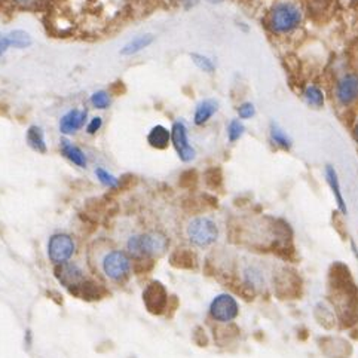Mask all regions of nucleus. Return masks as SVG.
<instances>
[{
	"instance_id": "obj_1",
	"label": "nucleus",
	"mask_w": 358,
	"mask_h": 358,
	"mask_svg": "<svg viewBox=\"0 0 358 358\" xmlns=\"http://www.w3.org/2000/svg\"><path fill=\"white\" fill-rule=\"evenodd\" d=\"M90 265L107 281L117 285H124L133 272V260L129 255L103 240L91 245Z\"/></svg>"
},
{
	"instance_id": "obj_2",
	"label": "nucleus",
	"mask_w": 358,
	"mask_h": 358,
	"mask_svg": "<svg viewBox=\"0 0 358 358\" xmlns=\"http://www.w3.org/2000/svg\"><path fill=\"white\" fill-rule=\"evenodd\" d=\"M169 238L158 231L131 234L125 241L127 252L133 259L159 257L169 250Z\"/></svg>"
},
{
	"instance_id": "obj_3",
	"label": "nucleus",
	"mask_w": 358,
	"mask_h": 358,
	"mask_svg": "<svg viewBox=\"0 0 358 358\" xmlns=\"http://www.w3.org/2000/svg\"><path fill=\"white\" fill-rule=\"evenodd\" d=\"M219 226L211 217L196 216L190 219L186 226V236L189 243L198 248H208L219 240Z\"/></svg>"
},
{
	"instance_id": "obj_4",
	"label": "nucleus",
	"mask_w": 358,
	"mask_h": 358,
	"mask_svg": "<svg viewBox=\"0 0 358 358\" xmlns=\"http://www.w3.org/2000/svg\"><path fill=\"white\" fill-rule=\"evenodd\" d=\"M269 29L277 34L290 33L302 22L301 8L292 2H281L272 8L269 14Z\"/></svg>"
},
{
	"instance_id": "obj_5",
	"label": "nucleus",
	"mask_w": 358,
	"mask_h": 358,
	"mask_svg": "<svg viewBox=\"0 0 358 358\" xmlns=\"http://www.w3.org/2000/svg\"><path fill=\"white\" fill-rule=\"evenodd\" d=\"M240 315V305L229 293L217 294L210 303V317L220 324H231Z\"/></svg>"
},
{
	"instance_id": "obj_6",
	"label": "nucleus",
	"mask_w": 358,
	"mask_h": 358,
	"mask_svg": "<svg viewBox=\"0 0 358 358\" xmlns=\"http://www.w3.org/2000/svg\"><path fill=\"white\" fill-rule=\"evenodd\" d=\"M76 252L75 240L67 234H55L48 241V257L54 265H63L73 257Z\"/></svg>"
},
{
	"instance_id": "obj_7",
	"label": "nucleus",
	"mask_w": 358,
	"mask_h": 358,
	"mask_svg": "<svg viewBox=\"0 0 358 358\" xmlns=\"http://www.w3.org/2000/svg\"><path fill=\"white\" fill-rule=\"evenodd\" d=\"M169 292L165 285L159 281H152L143 290V303H145L148 313L152 315H162L169 308Z\"/></svg>"
},
{
	"instance_id": "obj_8",
	"label": "nucleus",
	"mask_w": 358,
	"mask_h": 358,
	"mask_svg": "<svg viewBox=\"0 0 358 358\" xmlns=\"http://www.w3.org/2000/svg\"><path fill=\"white\" fill-rule=\"evenodd\" d=\"M54 272L58 282L64 285L71 294H75L80 285L88 280L85 272H83L78 265L69 264V262L63 265H55Z\"/></svg>"
},
{
	"instance_id": "obj_9",
	"label": "nucleus",
	"mask_w": 358,
	"mask_h": 358,
	"mask_svg": "<svg viewBox=\"0 0 358 358\" xmlns=\"http://www.w3.org/2000/svg\"><path fill=\"white\" fill-rule=\"evenodd\" d=\"M171 143L173 146L183 162H190L195 159V149L189 143L187 137V127L183 121L174 122L171 128Z\"/></svg>"
},
{
	"instance_id": "obj_10",
	"label": "nucleus",
	"mask_w": 358,
	"mask_h": 358,
	"mask_svg": "<svg viewBox=\"0 0 358 358\" xmlns=\"http://www.w3.org/2000/svg\"><path fill=\"white\" fill-rule=\"evenodd\" d=\"M335 99L342 107H350L358 101V75H343L335 88Z\"/></svg>"
},
{
	"instance_id": "obj_11",
	"label": "nucleus",
	"mask_w": 358,
	"mask_h": 358,
	"mask_svg": "<svg viewBox=\"0 0 358 358\" xmlns=\"http://www.w3.org/2000/svg\"><path fill=\"white\" fill-rule=\"evenodd\" d=\"M243 285L252 292L264 290V287L266 285L265 271L256 264L245 265L243 268Z\"/></svg>"
},
{
	"instance_id": "obj_12",
	"label": "nucleus",
	"mask_w": 358,
	"mask_h": 358,
	"mask_svg": "<svg viewBox=\"0 0 358 358\" xmlns=\"http://www.w3.org/2000/svg\"><path fill=\"white\" fill-rule=\"evenodd\" d=\"M85 121H87V110L73 109L67 112L62 117V121H59V131L66 136L75 134L76 131H79L83 125H85Z\"/></svg>"
},
{
	"instance_id": "obj_13",
	"label": "nucleus",
	"mask_w": 358,
	"mask_h": 358,
	"mask_svg": "<svg viewBox=\"0 0 358 358\" xmlns=\"http://www.w3.org/2000/svg\"><path fill=\"white\" fill-rule=\"evenodd\" d=\"M326 180L331 189V194L335 196V201L338 204L339 211L343 214V216H347L348 214V207H347V202H345L343 194H342V187H341V182H339V177H338V171L335 170V166L327 165L326 166Z\"/></svg>"
},
{
	"instance_id": "obj_14",
	"label": "nucleus",
	"mask_w": 358,
	"mask_h": 358,
	"mask_svg": "<svg viewBox=\"0 0 358 358\" xmlns=\"http://www.w3.org/2000/svg\"><path fill=\"white\" fill-rule=\"evenodd\" d=\"M196 256L192 252V250L185 248V247H178L174 252L170 255V265L176 269H195L196 268Z\"/></svg>"
},
{
	"instance_id": "obj_15",
	"label": "nucleus",
	"mask_w": 358,
	"mask_h": 358,
	"mask_svg": "<svg viewBox=\"0 0 358 358\" xmlns=\"http://www.w3.org/2000/svg\"><path fill=\"white\" fill-rule=\"evenodd\" d=\"M109 294V292L106 290L104 285L99 284L97 281H92V280H87L85 282H83L80 287L78 289V292L73 294V296H78L80 297V299L83 301H100L103 299L104 296Z\"/></svg>"
},
{
	"instance_id": "obj_16",
	"label": "nucleus",
	"mask_w": 358,
	"mask_h": 358,
	"mask_svg": "<svg viewBox=\"0 0 358 358\" xmlns=\"http://www.w3.org/2000/svg\"><path fill=\"white\" fill-rule=\"evenodd\" d=\"M148 143L153 149L164 150L169 148L171 143V131H169L162 125L153 127L148 134Z\"/></svg>"
},
{
	"instance_id": "obj_17",
	"label": "nucleus",
	"mask_w": 358,
	"mask_h": 358,
	"mask_svg": "<svg viewBox=\"0 0 358 358\" xmlns=\"http://www.w3.org/2000/svg\"><path fill=\"white\" fill-rule=\"evenodd\" d=\"M59 148H62V153L71 164H75L76 166H80V169H85L87 157H85V153H83L76 145L70 143L69 140H62V146Z\"/></svg>"
},
{
	"instance_id": "obj_18",
	"label": "nucleus",
	"mask_w": 358,
	"mask_h": 358,
	"mask_svg": "<svg viewBox=\"0 0 358 358\" xmlns=\"http://www.w3.org/2000/svg\"><path fill=\"white\" fill-rule=\"evenodd\" d=\"M217 112V103L214 100H204L196 106V110L194 115V122L196 125L207 124L213 115Z\"/></svg>"
},
{
	"instance_id": "obj_19",
	"label": "nucleus",
	"mask_w": 358,
	"mask_h": 358,
	"mask_svg": "<svg viewBox=\"0 0 358 358\" xmlns=\"http://www.w3.org/2000/svg\"><path fill=\"white\" fill-rule=\"evenodd\" d=\"M269 137H271V141L273 143V145L282 150H290L293 146V141L289 137V134L285 133V131L281 127H278L277 124H271Z\"/></svg>"
},
{
	"instance_id": "obj_20",
	"label": "nucleus",
	"mask_w": 358,
	"mask_h": 358,
	"mask_svg": "<svg viewBox=\"0 0 358 358\" xmlns=\"http://www.w3.org/2000/svg\"><path fill=\"white\" fill-rule=\"evenodd\" d=\"M153 41H155L153 34H141V36H138V38L128 42L121 50V54L122 55H134V54L145 50V48H148L149 45H152Z\"/></svg>"
},
{
	"instance_id": "obj_21",
	"label": "nucleus",
	"mask_w": 358,
	"mask_h": 358,
	"mask_svg": "<svg viewBox=\"0 0 358 358\" xmlns=\"http://www.w3.org/2000/svg\"><path fill=\"white\" fill-rule=\"evenodd\" d=\"M27 143L29 146L38 153H46V141L43 129L41 127H30L27 131Z\"/></svg>"
},
{
	"instance_id": "obj_22",
	"label": "nucleus",
	"mask_w": 358,
	"mask_h": 358,
	"mask_svg": "<svg viewBox=\"0 0 358 358\" xmlns=\"http://www.w3.org/2000/svg\"><path fill=\"white\" fill-rule=\"evenodd\" d=\"M303 97H305L306 104L314 107V109H320V107L324 104V94L315 85L308 87L303 92Z\"/></svg>"
},
{
	"instance_id": "obj_23",
	"label": "nucleus",
	"mask_w": 358,
	"mask_h": 358,
	"mask_svg": "<svg viewBox=\"0 0 358 358\" xmlns=\"http://www.w3.org/2000/svg\"><path fill=\"white\" fill-rule=\"evenodd\" d=\"M9 38H10L12 46L17 48V50H26V48H29L33 43L31 36L27 31H22V30L10 31Z\"/></svg>"
},
{
	"instance_id": "obj_24",
	"label": "nucleus",
	"mask_w": 358,
	"mask_h": 358,
	"mask_svg": "<svg viewBox=\"0 0 358 358\" xmlns=\"http://www.w3.org/2000/svg\"><path fill=\"white\" fill-rule=\"evenodd\" d=\"M155 268V257H138L133 260V272L136 275H145Z\"/></svg>"
},
{
	"instance_id": "obj_25",
	"label": "nucleus",
	"mask_w": 358,
	"mask_h": 358,
	"mask_svg": "<svg viewBox=\"0 0 358 358\" xmlns=\"http://www.w3.org/2000/svg\"><path fill=\"white\" fill-rule=\"evenodd\" d=\"M95 176H97L99 182L101 185H104L106 187H109L112 190H117V187H119V178H116L109 171H106L104 169H101V166H99V169H95Z\"/></svg>"
},
{
	"instance_id": "obj_26",
	"label": "nucleus",
	"mask_w": 358,
	"mask_h": 358,
	"mask_svg": "<svg viewBox=\"0 0 358 358\" xmlns=\"http://www.w3.org/2000/svg\"><path fill=\"white\" fill-rule=\"evenodd\" d=\"M244 133H245V127L240 119H234V121H231L228 127V138L231 143L240 140L244 136Z\"/></svg>"
},
{
	"instance_id": "obj_27",
	"label": "nucleus",
	"mask_w": 358,
	"mask_h": 358,
	"mask_svg": "<svg viewBox=\"0 0 358 358\" xmlns=\"http://www.w3.org/2000/svg\"><path fill=\"white\" fill-rule=\"evenodd\" d=\"M91 104L95 107V109H107L110 106V97L106 91H97L92 94L91 97Z\"/></svg>"
},
{
	"instance_id": "obj_28",
	"label": "nucleus",
	"mask_w": 358,
	"mask_h": 358,
	"mask_svg": "<svg viewBox=\"0 0 358 358\" xmlns=\"http://www.w3.org/2000/svg\"><path fill=\"white\" fill-rule=\"evenodd\" d=\"M190 58H192V62L196 64V67L202 71H206V73H213L214 71V64L210 58L201 55V54H190Z\"/></svg>"
},
{
	"instance_id": "obj_29",
	"label": "nucleus",
	"mask_w": 358,
	"mask_h": 358,
	"mask_svg": "<svg viewBox=\"0 0 358 358\" xmlns=\"http://www.w3.org/2000/svg\"><path fill=\"white\" fill-rule=\"evenodd\" d=\"M45 0H14V3L17 8L24 9V10H34L39 9L43 5Z\"/></svg>"
},
{
	"instance_id": "obj_30",
	"label": "nucleus",
	"mask_w": 358,
	"mask_h": 358,
	"mask_svg": "<svg viewBox=\"0 0 358 358\" xmlns=\"http://www.w3.org/2000/svg\"><path fill=\"white\" fill-rule=\"evenodd\" d=\"M256 115L255 104L252 103H244L240 107H238V116L240 119H252Z\"/></svg>"
},
{
	"instance_id": "obj_31",
	"label": "nucleus",
	"mask_w": 358,
	"mask_h": 358,
	"mask_svg": "<svg viewBox=\"0 0 358 358\" xmlns=\"http://www.w3.org/2000/svg\"><path fill=\"white\" fill-rule=\"evenodd\" d=\"M101 125H103V121H101L100 116L92 117L91 121H90V124H88V127H87V133L91 134V136L95 134V133H97V131L101 128Z\"/></svg>"
},
{
	"instance_id": "obj_32",
	"label": "nucleus",
	"mask_w": 358,
	"mask_h": 358,
	"mask_svg": "<svg viewBox=\"0 0 358 358\" xmlns=\"http://www.w3.org/2000/svg\"><path fill=\"white\" fill-rule=\"evenodd\" d=\"M10 46H12V42H10V38H9V33L8 34H0V57H2Z\"/></svg>"
},
{
	"instance_id": "obj_33",
	"label": "nucleus",
	"mask_w": 358,
	"mask_h": 358,
	"mask_svg": "<svg viewBox=\"0 0 358 358\" xmlns=\"http://www.w3.org/2000/svg\"><path fill=\"white\" fill-rule=\"evenodd\" d=\"M354 136H355V140H357V143H358V124H357L355 128H354Z\"/></svg>"
}]
</instances>
